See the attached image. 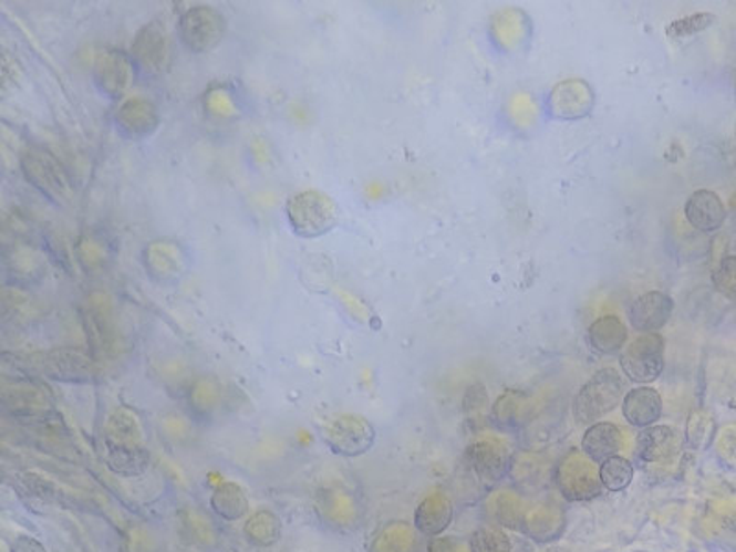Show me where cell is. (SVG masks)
<instances>
[{
  "label": "cell",
  "mask_w": 736,
  "mask_h": 552,
  "mask_svg": "<svg viewBox=\"0 0 736 552\" xmlns=\"http://www.w3.org/2000/svg\"><path fill=\"white\" fill-rule=\"evenodd\" d=\"M104 459L105 466L121 477L143 476L149 468L143 424L129 407H116L105 420Z\"/></svg>",
  "instance_id": "obj_1"
},
{
  "label": "cell",
  "mask_w": 736,
  "mask_h": 552,
  "mask_svg": "<svg viewBox=\"0 0 736 552\" xmlns=\"http://www.w3.org/2000/svg\"><path fill=\"white\" fill-rule=\"evenodd\" d=\"M284 213L291 232L304 240L321 238L339 223L338 202L321 190H300L288 197Z\"/></svg>",
  "instance_id": "obj_2"
},
{
  "label": "cell",
  "mask_w": 736,
  "mask_h": 552,
  "mask_svg": "<svg viewBox=\"0 0 736 552\" xmlns=\"http://www.w3.org/2000/svg\"><path fill=\"white\" fill-rule=\"evenodd\" d=\"M624 379L615 368L594 372L573 399V416L580 426H593L624 399Z\"/></svg>",
  "instance_id": "obj_3"
},
{
  "label": "cell",
  "mask_w": 736,
  "mask_h": 552,
  "mask_svg": "<svg viewBox=\"0 0 736 552\" xmlns=\"http://www.w3.org/2000/svg\"><path fill=\"white\" fill-rule=\"evenodd\" d=\"M32 377H46L63 383H91L99 376V368L93 357L76 348H52V351L35 352L21 357L17 363Z\"/></svg>",
  "instance_id": "obj_4"
},
{
  "label": "cell",
  "mask_w": 736,
  "mask_h": 552,
  "mask_svg": "<svg viewBox=\"0 0 736 552\" xmlns=\"http://www.w3.org/2000/svg\"><path fill=\"white\" fill-rule=\"evenodd\" d=\"M227 33V17L212 6H191L177 21V38L191 54L218 49Z\"/></svg>",
  "instance_id": "obj_5"
},
{
  "label": "cell",
  "mask_w": 736,
  "mask_h": 552,
  "mask_svg": "<svg viewBox=\"0 0 736 552\" xmlns=\"http://www.w3.org/2000/svg\"><path fill=\"white\" fill-rule=\"evenodd\" d=\"M22 177L35 188L41 196L46 197L50 202L65 205L71 199L72 188L65 168L54 155L46 149L28 148L22 152L21 159Z\"/></svg>",
  "instance_id": "obj_6"
},
{
  "label": "cell",
  "mask_w": 736,
  "mask_h": 552,
  "mask_svg": "<svg viewBox=\"0 0 736 552\" xmlns=\"http://www.w3.org/2000/svg\"><path fill=\"white\" fill-rule=\"evenodd\" d=\"M554 481L563 498L571 503H582L602 493L599 466L582 449H571L557 466Z\"/></svg>",
  "instance_id": "obj_7"
},
{
  "label": "cell",
  "mask_w": 736,
  "mask_h": 552,
  "mask_svg": "<svg viewBox=\"0 0 736 552\" xmlns=\"http://www.w3.org/2000/svg\"><path fill=\"white\" fill-rule=\"evenodd\" d=\"M628 379L641 385L655 382L665 371V340L661 334H641L630 341L619 357Z\"/></svg>",
  "instance_id": "obj_8"
},
{
  "label": "cell",
  "mask_w": 736,
  "mask_h": 552,
  "mask_svg": "<svg viewBox=\"0 0 736 552\" xmlns=\"http://www.w3.org/2000/svg\"><path fill=\"white\" fill-rule=\"evenodd\" d=\"M322 440L332 454L341 457H361L376 442V429L365 416L339 415L326 421Z\"/></svg>",
  "instance_id": "obj_9"
},
{
  "label": "cell",
  "mask_w": 736,
  "mask_h": 552,
  "mask_svg": "<svg viewBox=\"0 0 736 552\" xmlns=\"http://www.w3.org/2000/svg\"><path fill=\"white\" fill-rule=\"evenodd\" d=\"M2 404L6 410L21 420H49L55 413L49 388L32 376L6 385Z\"/></svg>",
  "instance_id": "obj_10"
},
{
  "label": "cell",
  "mask_w": 736,
  "mask_h": 552,
  "mask_svg": "<svg viewBox=\"0 0 736 552\" xmlns=\"http://www.w3.org/2000/svg\"><path fill=\"white\" fill-rule=\"evenodd\" d=\"M129 55L138 71L146 74L163 72L169 60V30L166 21L157 17L146 22L133 38Z\"/></svg>",
  "instance_id": "obj_11"
},
{
  "label": "cell",
  "mask_w": 736,
  "mask_h": 552,
  "mask_svg": "<svg viewBox=\"0 0 736 552\" xmlns=\"http://www.w3.org/2000/svg\"><path fill=\"white\" fill-rule=\"evenodd\" d=\"M137 66L132 55L122 50H104L94 61L93 77L100 93L111 100H121L135 80Z\"/></svg>",
  "instance_id": "obj_12"
},
{
  "label": "cell",
  "mask_w": 736,
  "mask_h": 552,
  "mask_svg": "<svg viewBox=\"0 0 736 552\" xmlns=\"http://www.w3.org/2000/svg\"><path fill=\"white\" fill-rule=\"evenodd\" d=\"M464 459L477 479L485 485H497L512 470V457L499 440H479L466 449Z\"/></svg>",
  "instance_id": "obj_13"
},
{
  "label": "cell",
  "mask_w": 736,
  "mask_h": 552,
  "mask_svg": "<svg viewBox=\"0 0 736 552\" xmlns=\"http://www.w3.org/2000/svg\"><path fill=\"white\" fill-rule=\"evenodd\" d=\"M593 105L594 93L588 82L566 80L554 85L549 94L547 113L557 121H579L593 111Z\"/></svg>",
  "instance_id": "obj_14"
},
{
  "label": "cell",
  "mask_w": 736,
  "mask_h": 552,
  "mask_svg": "<svg viewBox=\"0 0 736 552\" xmlns=\"http://www.w3.org/2000/svg\"><path fill=\"white\" fill-rule=\"evenodd\" d=\"M116 132L129 143H141L153 137L160 126L157 107L144 98L122 102L115 115Z\"/></svg>",
  "instance_id": "obj_15"
},
{
  "label": "cell",
  "mask_w": 736,
  "mask_h": 552,
  "mask_svg": "<svg viewBox=\"0 0 736 552\" xmlns=\"http://www.w3.org/2000/svg\"><path fill=\"white\" fill-rule=\"evenodd\" d=\"M682 437L672 426L641 429L635 444V459L643 465H672L682 454Z\"/></svg>",
  "instance_id": "obj_16"
},
{
  "label": "cell",
  "mask_w": 736,
  "mask_h": 552,
  "mask_svg": "<svg viewBox=\"0 0 736 552\" xmlns=\"http://www.w3.org/2000/svg\"><path fill=\"white\" fill-rule=\"evenodd\" d=\"M674 313V299L665 291H646L628 308V319L641 334H657Z\"/></svg>",
  "instance_id": "obj_17"
},
{
  "label": "cell",
  "mask_w": 736,
  "mask_h": 552,
  "mask_svg": "<svg viewBox=\"0 0 736 552\" xmlns=\"http://www.w3.org/2000/svg\"><path fill=\"white\" fill-rule=\"evenodd\" d=\"M4 274L19 290H28L44 279L46 262L32 247L15 246L4 252Z\"/></svg>",
  "instance_id": "obj_18"
},
{
  "label": "cell",
  "mask_w": 736,
  "mask_h": 552,
  "mask_svg": "<svg viewBox=\"0 0 736 552\" xmlns=\"http://www.w3.org/2000/svg\"><path fill=\"white\" fill-rule=\"evenodd\" d=\"M685 218L693 229L711 235L722 229L727 218V208L722 197L713 190H696L685 202Z\"/></svg>",
  "instance_id": "obj_19"
},
{
  "label": "cell",
  "mask_w": 736,
  "mask_h": 552,
  "mask_svg": "<svg viewBox=\"0 0 736 552\" xmlns=\"http://www.w3.org/2000/svg\"><path fill=\"white\" fill-rule=\"evenodd\" d=\"M622 415L630 426L639 429L655 426V421L663 415V398L649 385L630 388L622 399Z\"/></svg>",
  "instance_id": "obj_20"
},
{
  "label": "cell",
  "mask_w": 736,
  "mask_h": 552,
  "mask_svg": "<svg viewBox=\"0 0 736 552\" xmlns=\"http://www.w3.org/2000/svg\"><path fill=\"white\" fill-rule=\"evenodd\" d=\"M530 418V398L521 390H507L494 402L490 420L499 431L518 433Z\"/></svg>",
  "instance_id": "obj_21"
},
{
  "label": "cell",
  "mask_w": 736,
  "mask_h": 552,
  "mask_svg": "<svg viewBox=\"0 0 736 552\" xmlns=\"http://www.w3.org/2000/svg\"><path fill=\"white\" fill-rule=\"evenodd\" d=\"M622 431L611 421H597L585 429L580 449L597 465L619 455L622 449Z\"/></svg>",
  "instance_id": "obj_22"
},
{
  "label": "cell",
  "mask_w": 736,
  "mask_h": 552,
  "mask_svg": "<svg viewBox=\"0 0 736 552\" xmlns=\"http://www.w3.org/2000/svg\"><path fill=\"white\" fill-rule=\"evenodd\" d=\"M452 521L453 504L444 493L427 496L415 512V529L427 538L440 537Z\"/></svg>",
  "instance_id": "obj_23"
},
{
  "label": "cell",
  "mask_w": 736,
  "mask_h": 552,
  "mask_svg": "<svg viewBox=\"0 0 736 552\" xmlns=\"http://www.w3.org/2000/svg\"><path fill=\"white\" fill-rule=\"evenodd\" d=\"M588 341L594 352L604 356L622 352L628 341L626 324L616 315H602L589 326Z\"/></svg>",
  "instance_id": "obj_24"
},
{
  "label": "cell",
  "mask_w": 736,
  "mask_h": 552,
  "mask_svg": "<svg viewBox=\"0 0 736 552\" xmlns=\"http://www.w3.org/2000/svg\"><path fill=\"white\" fill-rule=\"evenodd\" d=\"M210 509L225 521H240L249 514V498L246 490L235 481L219 482L210 496Z\"/></svg>",
  "instance_id": "obj_25"
},
{
  "label": "cell",
  "mask_w": 736,
  "mask_h": 552,
  "mask_svg": "<svg viewBox=\"0 0 736 552\" xmlns=\"http://www.w3.org/2000/svg\"><path fill=\"white\" fill-rule=\"evenodd\" d=\"M317 512L328 525L349 527L355 521V503L339 488H326L317 496Z\"/></svg>",
  "instance_id": "obj_26"
},
{
  "label": "cell",
  "mask_w": 736,
  "mask_h": 552,
  "mask_svg": "<svg viewBox=\"0 0 736 552\" xmlns=\"http://www.w3.org/2000/svg\"><path fill=\"white\" fill-rule=\"evenodd\" d=\"M566 521L560 510L541 504L538 509L530 510L529 514L525 515L524 529L527 537L538 542H549V540H557L562 534Z\"/></svg>",
  "instance_id": "obj_27"
},
{
  "label": "cell",
  "mask_w": 736,
  "mask_h": 552,
  "mask_svg": "<svg viewBox=\"0 0 736 552\" xmlns=\"http://www.w3.org/2000/svg\"><path fill=\"white\" fill-rule=\"evenodd\" d=\"M179 249L169 243H153L146 249V269L152 274L153 279L163 282L169 280H177L183 268H180Z\"/></svg>",
  "instance_id": "obj_28"
},
{
  "label": "cell",
  "mask_w": 736,
  "mask_h": 552,
  "mask_svg": "<svg viewBox=\"0 0 736 552\" xmlns=\"http://www.w3.org/2000/svg\"><path fill=\"white\" fill-rule=\"evenodd\" d=\"M243 534L257 548H271L282 537V523L271 510H258L247 520Z\"/></svg>",
  "instance_id": "obj_29"
},
{
  "label": "cell",
  "mask_w": 736,
  "mask_h": 552,
  "mask_svg": "<svg viewBox=\"0 0 736 552\" xmlns=\"http://www.w3.org/2000/svg\"><path fill=\"white\" fill-rule=\"evenodd\" d=\"M416 538L413 527L405 523H391L385 527L371 545V552H413Z\"/></svg>",
  "instance_id": "obj_30"
},
{
  "label": "cell",
  "mask_w": 736,
  "mask_h": 552,
  "mask_svg": "<svg viewBox=\"0 0 736 552\" xmlns=\"http://www.w3.org/2000/svg\"><path fill=\"white\" fill-rule=\"evenodd\" d=\"M600 482L608 492H622L632 485L635 468L630 460L621 455H615L611 459L600 462L599 466Z\"/></svg>",
  "instance_id": "obj_31"
},
{
  "label": "cell",
  "mask_w": 736,
  "mask_h": 552,
  "mask_svg": "<svg viewBox=\"0 0 736 552\" xmlns=\"http://www.w3.org/2000/svg\"><path fill=\"white\" fill-rule=\"evenodd\" d=\"M716 21H718V17H716L715 13H707V11L693 13V15L680 17V19H674V21L665 28L666 38H671L672 41H682V39L694 38V35H698V33L709 30Z\"/></svg>",
  "instance_id": "obj_32"
},
{
  "label": "cell",
  "mask_w": 736,
  "mask_h": 552,
  "mask_svg": "<svg viewBox=\"0 0 736 552\" xmlns=\"http://www.w3.org/2000/svg\"><path fill=\"white\" fill-rule=\"evenodd\" d=\"M469 552H512V542L499 527H480L469 538Z\"/></svg>",
  "instance_id": "obj_33"
},
{
  "label": "cell",
  "mask_w": 736,
  "mask_h": 552,
  "mask_svg": "<svg viewBox=\"0 0 736 552\" xmlns=\"http://www.w3.org/2000/svg\"><path fill=\"white\" fill-rule=\"evenodd\" d=\"M183 529H185L186 538H190V542L196 545L212 548L216 543V531H214L212 523L196 510H188L183 514Z\"/></svg>",
  "instance_id": "obj_34"
},
{
  "label": "cell",
  "mask_w": 736,
  "mask_h": 552,
  "mask_svg": "<svg viewBox=\"0 0 736 552\" xmlns=\"http://www.w3.org/2000/svg\"><path fill=\"white\" fill-rule=\"evenodd\" d=\"M713 285L727 301L736 302V254L722 258L713 273Z\"/></svg>",
  "instance_id": "obj_35"
},
{
  "label": "cell",
  "mask_w": 736,
  "mask_h": 552,
  "mask_svg": "<svg viewBox=\"0 0 736 552\" xmlns=\"http://www.w3.org/2000/svg\"><path fill=\"white\" fill-rule=\"evenodd\" d=\"M494 515L499 521V525L514 527L519 529L524 527V512H521V501L512 493H501L494 503Z\"/></svg>",
  "instance_id": "obj_36"
},
{
  "label": "cell",
  "mask_w": 736,
  "mask_h": 552,
  "mask_svg": "<svg viewBox=\"0 0 736 552\" xmlns=\"http://www.w3.org/2000/svg\"><path fill=\"white\" fill-rule=\"evenodd\" d=\"M713 437V421L709 416L704 413H693L688 418L687 431H685V440L693 449L707 448Z\"/></svg>",
  "instance_id": "obj_37"
},
{
  "label": "cell",
  "mask_w": 736,
  "mask_h": 552,
  "mask_svg": "<svg viewBox=\"0 0 736 552\" xmlns=\"http://www.w3.org/2000/svg\"><path fill=\"white\" fill-rule=\"evenodd\" d=\"M464 415L468 416V420L479 421L483 416L488 413L490 415V404H488V394H486L485 385L475 383L468 388V393L464 394L463 402Z\"/></svg>",
  "instance_id": "obj_38"
},
{
  "label": "cell",
  "mask_w": 736,
  "mask_h": 552,
  "mask_svg": "<svg viewBox=\"0 0 736 552\" xmlns=\"http://www.w3.org/2000/svg\"><path fill=\"white\" fill-rule=\"evenodd\" d=\"M11 552H46V549L35 538L19 537L11 545Z\"/></svg>",
  "instance_id": "obj_39"
},
{
  "label": "cell",
  "mask_w": 736,
  "mask_h": 552,
  "mask_svg": "<svg viewBox=\"0 0 736 552\" xmlns=\"http://www.w3.org/2000/svg\"><path fill=\"white\" fill-rule=\"evenodd\" d=\"M429 552H458L457 551V543L453 542V540H449V538H440V540H433L432 543H429Z\"/></svg>",
  "instance_id": "obj_40"
},
{
  "label": "cell",
  "mask_w": 736,
  "mask_h": 552,
  "mask_svg": "<svg viewBox=\"0 0 736 552\" xmlns=\"http://www.w3.org/2000/svg\"><path fill=\"white\" fill-rule=\"evenodd\" d=\"M729 210H732V216L736 223V190L733 191L732 199H729Z\"/></svg>",
  "instance_id": "obj_41"
}]
</instances>
